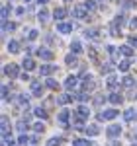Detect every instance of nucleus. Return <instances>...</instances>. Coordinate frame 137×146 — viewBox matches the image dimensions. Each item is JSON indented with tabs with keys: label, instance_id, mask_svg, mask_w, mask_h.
<instances>
[{
	"label": "nucleus",
	"instance_id": "45",
	"mask_svg": "<svg viewBox=\"0 0 137 146\" xmlns=\"http://www.w3.org/2000/svg\"><path fill=\"white\" fill-rule=\"evenodd\" d=\"M94 103H98V105L104 103V96H96V98H94Z\"/></svg>",
	"mask_w": 137,
	"mask_h": 146
},
{
	"label": "nucleus",
	"instance_id": "37",
	"mask_svg": "<svg viewBox=\"0 0 137 146\" xmlns=\"http://www.w3.org/2000/svg\"><path fill=\"white\" fill-rule=\"evenodd\" d=\"M75 100L86 101V100H88V94H86V92H80V94H77V96H75Z\"/></svg>",
	"mask_w": 137,
	"mask_h": 146
},
{
	"label": "nucleus",
	"instance_id": "14",
	"mask_svg": "<svg viewBox=\"0 0 137 146\" xmlns=\"http://www.w3.org/2000/svg\"><path fill=\"white\" fill-rule=\"evenodd\" d=\"M68 117H71V113H68L67 109H63V111L59 113V123L63 125V127H67V121H68Z\"/></svg>",
	"mask_w": 137,
	"mask_h": 146
},
{
	"label": "nucleus",
	"instance_id": "12",
	"mask_svg": "<svg viewBox=\"0 0 137 146\" xmlns=\"http://www.w3.org/2000/svg\"><path fill=\"white\" fill-rule=\"evenodd\" d=\"M124 119H126L127 123L135 121V119H137V111H135V109H127V111L124 113Z\"/></svg>",
	"mask_w": 137,
	"mask_h": 146
},
{
	"label": "nucleus",
	"instance_id": "13",
	"mask_svg": "<svg viewBox=\"0 0 137 146\" xmlns=\"http://www.w3.org/2000/svg\"><path fill=\"white\" fill-rule=\"evenodd\" d=\"M73 100H75L73 94H71V96H68V94H63V96H59V98H57V103H59V105H65V103H68V101H73Z\"/></svg>",
	"mask_w": 137,
	"mask_h": 146
},
{
	"label": "nucleus",
	"instance_id": "20",
	"mask_svg": "<svg viewBox=\"0 0 137 146\" xmlns=\"http://www.w3.org/2000/svg\"><path fill=\"white\" fill-rule=\"evenodd\" d=\"M98 133H100V129H98L96 125H88V127H86V135L88 136H96Z\"/></svg>",
	"mask_w": 137,
	"mask_h": 146
},
{
	"label": "nucleus",
	"instance_id": "1",
	"mask_svg": "<svg viewBox=\"0 0 137 146\" xmlns=\"http://www.w3.org/2000/svg\"><path fill=\"white\" fill-rule=\"evenodd\" d=\"M2 140H10V125H8V117H2Z\"/></svg>",
	"mask_w": 137,
	"mask_h": 146
},
{
	"label": "nucleus",
	"instance_id": "22",
	"mask_svg": "<svg viewBox=\"0 0 137 146\" xmlns=\"http://www.w3.org/2000/svg\"><path fill=\"white\" fill-rule=\"evenodd\" d=\"M20 49H22V47H20L18 41H10V43H8V51H10V53H20Z\"/></svg>",
	"mask_w": 137,
	"mask_h": 146
},
{
	"label": "nucleus",
	"instance_id": "30",
	"mask_svg": "<svg viewBox=\"0 0 137 146\" xmlns=\"http://www.w3.org/2000/svg\"><path fill=\"white\" fill-rule=\"evenodd\" d=\"M45 86H47V88H51V90H59V82H57V80H53V78L47 80Z\"/></svg>",
	"mask_w": 137,
	"mask_h": 146
},
{
	"label": "nucleus",
	"instance_id": "32",
	"mask_svg": "<svg viewBox=\"0 0 137 146\" xmlns=\"http://www.w3.org/2000/svg\"><path fill=\"white\" fill-rule=\"evenodd\" d=\"M67 64L68 66H75V64H77V55H75V53L67 55Z\"/></svg>",
	"mask_w": 137,
	"mask_h": 146
},
{
	"label": "nucleus",
	"instance_id": "29",
	"mask_svg": "<svg viewBox=\"0 0 137 146\" xmlns=\"http://www.w3.org/2000/svg\"><path fill=\"white\" fill-rule=\"evenodd\" d=\"M18 142H20V146H30V142H32V138L28 135H22L20 138H18Z\"/></svg>",
	"mask_w": 137,
	"mask_h": 146
},
{
	"label": "nucleus",
	"instance_id": "42",
	"mask_svg": "<svg viewBox=\"0 0 137 146\" xmlns=\"http://www.w3.org/2000/svg\"><path fill=\"white\" fill-rule=\"evenodd\" d=\"M34 131H35V133H43V131H45V127H43L41 123H35L34 125Z\"/></svg>",
	"mask_w": 137,
	"mask_h": 146
},
{
	"label": "nucleus",
	"instance_id": "35",
	"mask_svg": "<svg viewBox=\"0 0 137 146\" xmlns=\"http://www.w3.org/2000/svg\"><path fill=\"white\" fill-rule=\"evenodd\" d=\"M73 146H90V142L84 138H77V140H73Z\"/></svg>",
	"mask_w": 137,
	"mask_h": 146
},
{
	"label": "nucleus",
	"instance_id": "44",
	"mask_svg": "<svg viewBox=\"0 0 137 146\" xmlns=\"http://www.w3.org/2000/svg\"><path fill=\"white\" fill-rule=\"evenodd\" d=\"M110 33L114 35V37H120V29H118V27H116V25H114V27L110 29Z\"/></svg>",
	"mask_w": 137,
	"mask_h": 146
},
{
	"label": "nucleus",
	"instance_id": "11",
	"mask_svg": "<svg viewBox=\"0 0 137 146\" xmlns=\"http://www.w3.org/2000/svg\"><path fill=\"white\" fill-rule=\"evenodd\" d=\"M47 146H65V138L63 136H53V138H49Z\"/></svg>",
	"mask_w": 137,
	"mask_h": 146
},
{
	"label": "nucleus",
	"instance_id": "10",
	"mask_svg": "<svg viewBox=\"0 0 137 146\" xmlns=\"http://www.w3.org/2000/svg\"><path fill=\"white\" fill-rule=\"evenodd\" d=\"M39 72H41V74H45V76H49V74L57 72V66H53V64H43V66L39 68Z\"/></svg>",
	"mask_w": 137,
	"mask_h": 146
},
{
	"label": "nucleus",
	"instance_id": "46",
	"mask_svg": "<svg viewBox=\"0 0 137 146\" xmlns=\"http://www.w3.org/2000/svg\"><path fill=\"white\" fill-rule=\"evenodd\" d=\"M129 45H131V47H137V37H129Z\"/></svg>",
	"mask_w": 137,
	"mask_h": 146
},
{
	"label": "nucleus",
	"instance_id": "15",
	"mask_svg": "<svg viewBox=\"0 0 137 146\" xmlns=\"http://www.w3.org/2000/svg\"><path fill=\"white\" fill-rule=\"evenodd\" d=\"M34 68H35L34 58H24V70H26V72H30V70H34Z\"/></svg>",
	"mask_w": 137,
	"mask_h": 146
},
{
	"label": "nucleus",
	"instance_id": "28",
	"mask_svg": "<svg viewBox=\"0 0 137 146\" xmlns=\"http://www.w3.org/2000/svg\"><path fill=\"white\" fill-rule=\"evenodd\" d=\"M110 101H112L114 105H120V103L124 101V98H122L120 94H112V96H110Z\"/></svg>",
	"mask_w": 137,
	"mask_h": 146
},
{
	"label": "nucleus",
	"instance_id": "16",
	"mask_svg": "<svg viewBox=\"0 0 137 146\" xmlns=\"http://www.w3.org/2000/svg\"><path fill=\"white\" fill-rule=\"evenodd\" d=\"M67 14H68V12L65 10V8H57V10L53 12V16H55V20H65V18H67Z\"/></svg>",
	"mask_w": 137,
	"mask_h": 146
},
{
	"label": "nucleus",
	"instance_id": "43",
	"mask_svg": "<svg viewBox=\"0 0 137 146\" xmlns=\"http://www.w3.org/2000/svg\"><path fill=\"white\" fill-rule=\"evenodd\" d=\"M6 18H8V6H4V8H2V23L6 22Z\"/></svg>",
	"mask_w": 137,
	"mask_h": 146
},
{
	"label": "nucleus",
	"instance_id": "27",
	"mask_svg": "<svg viewBox=\"0 0 137 146\" xmlns=\"http://www.w3.org/2000/svg\"><path fill=\"white\" fill-rule=\"evenodd\" d=\"M133 84H135V80L131 78V76H126V78L122 80V86H124V88H131Z\"/></svg>",
	"mask_w": 137,
	"mask_h": 146
},
{
	"label": "nucleus",
	"instance_id": "48",
	"mask_svg": "<svg viewBox=\"0 0 137 146\" xmlns=\"http://www.w3.org/2000/svg\"><path fill=\"white\" fill-rule=\"evenodd\" d=\"M112 70V64H104L102 66V72H110Z\"/></svg>",
	"mask_w": 137,
	"mask_h": 146
},
{
	"label": "nucleus",
	"instance_id": "49",
	"mask_svg": "<svg viewBox=\"0 0 137 146\" xmlns=\"http://www.w3.org/2000/svg\"><path fill=\"white\" fill-rule=\"evenodd\" d=\"M110 146H120V144H118V142H112V144H110Z\"/></svg>",
	"mask_w": 137,
	"mask_h": 146
},
{
	"label": "nucleus",
	"instance_id": "9",
	"mask_svg": "<svg viewBox=\"0 0 137 146\" xmlns=\"http://www.w3.org/2000/svg\"><path fill=\"white\" fill-rule=\"evenodd\" d=\"M73 16H75V18H79V20L86 18V8H84V6H77V8L73 10Z\"/></svg>",
	"mask_w": 137,
	"mask_h": 146
},
{
	"label": "nucleus",
	"instance_id": "41",
	"mask_svg": "<svg viewBox=\"0 0 137 146\" xmlns=\"http://www.w3.org/2000/svg\"><path fill=\"white\" fill-rule=\"evenodd\" d=\"M8 90H10L8 86H2V100L4 101H8Z\"/></svg>",
	"mask_w": 137,
	"mask_h": 146
},
{
	"label": "nucleus",
	"instance_id": "31",
	"mask_svg": "<svg viewBox=\"0 0 137 146\" xmlns=\"http://www.w3.org/2000/svg\"><path fill=\"white\" fill-rule=\"evenodd\" d=\"M116 86H118V76H114V74H112V76L108 78V88H110V90H114Z\"/></svg>",
	"mask_w": 137,
	"mask_h": 146
},
{
	"label": "nucleus",
	"instance_id": "5",
	"mask_svg": "<svg viewBox=\"0 0 137 146\" xmlns=\"http://www.w3.org/2000/svg\"><path fill=\"white\" fill-rule=\"evenodd\" d=\"M116 117H118V111H116V109H106V111H102L100 115H98L100 121H104V119L108 121V119H116Z\"/></svg>",
	"mask_w": 137,
	"mask_h": 146
},
{
	"label": "nucleus",
	"instance_id": "25",
	"mask_svg": "<svg viewBox=\"0 0 137 146\" xmlns=\"http://www.w3.org/2000/svg\"><path fill=\"white\" fill-rule=\"evenodd\" d=\"M71 119H73V121H75V125H77V127H82V121H84V117H80L79 113H73V115H71Z\"/></svg>",
	"mask_w": 137,
	"mask_h": 146
},
{
	"label": "nucleus",
	"instance_id": "8",
	"mask_svg": "<svg viewBox=\"0 0 137 146\" xmlns=\"http://www.w3.org/2000/svg\"><path fill=\"white\" fill-rule=\"evenodd\" d=\"M57 29L61 31V33H71V31L75 29V25H73V23H67V22H61L57 25Z\"/></svg>",
	"mask_w": 137,
	"mask_h": 146
},
{
	"label": "nucleus",
	"instance_id": "18",
	"mask_svg": "<svg viewBox=\"0 0 137 146\" xmlns=\"http://www.w3.org/2000/svg\"><path fill=\"white\" fill-rule=\"evenodd\" d=\"M37 55L41 56L43 60H51V58H53V53H51V51H47V49H39V51H37Z\"/></svg>",
	"mask_w": 137,
	"mask_h": 146
},
{
	"label": "nucleus",
	"instance_id": "7",
	"mask_svg": "<svg viewBox=\"0 0 137 146\" xmlns=\"http://www.w3.org/2000/svg\"><path fill=\"white\" fill-rule=\"evenodd\" d=\"M82 90H94V80H92L90 74L82 76Z\"/></svg>",
	"mask_w": 137,
	"mask_h": 146
},
{
	"label": "nucleus",
	"instance_id": "33",
	"mask_svg": "<svg viewBox=\"0 0 137 146\" xmlns=\"http://www.w3.org/2000/svg\"><path fill=\"white\" fill-rule=\"evenodd\" d=\"M129 66H131V60H122V62H120V70H122V72H127Z\"/></svg>",
	"mask_w": 137,
	"mask_h": 146
},
{
	"label": "nucleus",
	"instance_id": "4",
	"mask_svg": "<svg viewBox=\"0 0 137 146\" xmlns=\"http://www.w3.org/2000/svg\"><path fill=\"white\" fill-rule=\"evenodd\" d=\"M32 94H34L35 98H41V94H43V84H41L39 80H34V82H32Z\"/></svg>",
	"mask_w": 137,
	"mask_h": 146
},
{
	"label": "nucleus",
	"instance_id": "17",
	"mask_svg": "<svg viewBox=\"0 0 137 146\" xmlns=\"http://www.w3.org/2000/svg\"><path fill=\"white\" fill-rule=\"evenodd\" d=\"M37 20H39L41 23H45L47 20H49V10H45V8H41V10H39V14H37Z\"/></svg>",
	"mask_w": 137,
	"mask_h": 146
},
{
	"label": "nucleus",
	"instance_id": "40",
	"mask_svg": "<svg viewBox=\"0 0 137 146\" xmlns=\"http://www.w3.org/2000/svg\"><path fill=\"white\" fill-rule=\"evenodd\" d=\"M88 55H90V58H92V60H94V62H98V55H96V51H94L92 47H90V49H88Z\"/></svg>",
	"mask_w": 137,
	"mask_h": 146
},
{
	"label": "nucleus",
	"instance_id": "39",
	"mask_svg": "<svg viewBox=\"0 0 137 146\" xmlns=\"http://www.w3.org/2000/svg\"><path fill=\"white\" fill-rule=\"evenodd\" d=\"M84 8H86V10H94V8H96L94 0H86V2H84Z\"/></svg>",
	"mask_w": 137,
	"mask_h": 146
},
{
	"label": "nucleus",
	"instance_id": "21",
	"mask_svg": "<svg viewBox=\"0 0 137 146\" xmlns=\"http://www.w3.org/2000/svg\"><path fill=\"white\" fill-rule=\"evenodd\" d=\"M71 53H75V55L82 53V45H80L79 41H73V43H71Z\"/></svg>",
	"mask_w": 137,
	"mask_h": 146
},
{
	"label": "nucleus",
	"instance_id": "26",
	"mask_svg": "<svg viewBox=\"0 0 137 146\" xmlns=\"http://www.w3.org/2000/svg\"><path fill=\"white\" fill-rule=\"evenodd\" d=\"M18 131H20L22 135H26V131H28V117H26V119H22V121L18 123Z\"/></svg>",
	"mask_w": 137,
	"mask_h": 146
},
{
	"label": "nucleus",
	"instance_id": "19",
	"mask_svg": "<svg viewBox=\"0 0 137 146\" xmlns=\"http://www.w3.org/2000/svg\"><path fill=\"white\" fill-rule=\"evenodd\" d=\"M120 55L131 56V55H133V49H131V45H122V47H120Z\"/></svg>",
	"mask_w": 137,
	"mask_h": 146
},
{
	"label": "nucleus",
	"instance_id": "24",
	"mask_svg": "<svg viewBox=\"0 0 137 146\" xmlns=\"http://www.w3.org/2000/svg\"><path fill=\"white\" fill-rule=\"evenodd\" d=\"M84 35H86L88 39H96V37L100 35V31H98V29H94V27H90V29H86V31H84Z\"/></svg>",
	"mask_w": 137,
	"mask_h": 146
},
{
	"label": "nucleus",
	"instance_id": "3",
	"mask_svg": "<svg viewBox=\"0 0 137 146\" xmlns=\"http://www.w3.org/2000/svg\"><path fill=\"white\" fill-rule=\"evenodd\" d=\"M18 72H20V68L16 66V64H6V66H4V74H6L8 78H16Z\"/></svg>",
	"mask_w": 137,
	"mask_h": 146
},
{
	"label": "nucleus",
	"instance_id": "6",
	"mask_svg": "<svg viewBox=\"0 0 137 146\" xmlns=\"http://www.w3.org/2000/svg\"><path fill=\"white\" fill-rule=\"evenodd\" d=\"M77 84H79V76H75V74H71V76L65 80V88H67V90H75Z\"/></svg>",
	"mask_w": 137,
	"mask_h": 146
},
{
	"label": "nucleus",
	"instance_id": "2",
	"mask_svg": "<svg viewBox=\"0 0 137 146\" xmlns=\"http://www.w3.org/2000/svg\"><path fill=\"white\" fill-rule=\"evenodd\" d=\"M106 135L110 136V138H118V136L122 135V127L120 125H110L108 131H106Z\"/></svg>",
	"mask_w": 137,
	"mask_h": 146
},
{
	"label": "nucleus",
	"instance_id": "36",
	"mask_svg": "<svg viewBox=\"0 0 137 146\" xmlns=\"http://www.w3.org/2000/svg\"><path fill=\"white\" fill-rule=\"evenodd\" d=\"M35 115L41 117V119H47V111L43 109V107H37V109H35Z\"/></svg>",
	"mask_w": 137,
	"mask_h": 146
},
{
	"label": "nucleus",
	"instance_id": "51",
	"mask_svg": "<svg viewBox=\"0 0 137 146\" xmlns=\"http://www.w3.org/2000/svg\"><path fill=\"white\" fill-rule=\"evenodd\" d=\"M133 146H137V144H135V142H133Z\"/></svg>",
	"mask_w": 137,
	"mask_h": 146
},
{
	"label": "nucleus",
	"instance_id": "23",
	"mask_svg": "<svg viewBox=\"0 0 137 146\" xmlns=\"http://www.w3.org/2000/svg\"><path fill=\"white\" fill-rule=\"evenodd\" d=\"M77 113H79L80 117H84V119H88V115H90V111H88V107H86V105H79Z\"/></svg>",
	"mask_w": 137,
	"mask_h": 146
},
{
	"label": "nucleus",
	"instance_id": "50",
	"mask_svg": "<svg viewBox=\"0 0 137 146\" xmlns=\"http://www.w3.org/2000/svg\"><path fill=\"white\" fill-rule=\"evenodd\" d=\"M39 2H41V4H45V2H47V0H39Z\"/></svg>",
	"mask_w": 137,
	"mask_h": 146
},
{
	"label": "nucleus",
	"instance_id": "47",
	"mask_svg": "<svg viewBox=\"0 0 137 146\" xmlns=\"http://www.w3.org/2000/svg\"><path fill=\"white\" fill-rule=\"evenodd\" d=\"M129 25H131V29H137V18H133V20L129 22Z\"/></svg>",
	"mask_w": 137,
	"mask_h": 146
},
{
	"label": "nucleus",
	"instance_id": "34",
	"mask_svg": "<svg viewBox=\"0 0 137 146\" xmlns=\"http://www.w3.org/2000/svg\"><path fill=\"white\" fill-rule=\"evenodd\" d=\"M18 103H20L22 107H28V105H30V98H28V96H20V98H18Z\"/></svg>",
	"mask_w": 137,
	"mask_h": 146
},
{
	"label": "nucleus",
	"instance_id": "38",
	"mask_svg": "<svg viewBox=\"0 0 137 146\" xmlns=\"http://www.w3.org/2000/svg\"><path fill=\"white\" fill-rule=\"evenodd\" d=\"M37 35H39V31H37V29H32L30 35H28V39H30V41H35V39H37Z\"/></svg>",
	"mask_w": 137,
	"mask_h": 146
}]
</instances>
